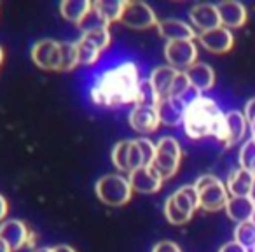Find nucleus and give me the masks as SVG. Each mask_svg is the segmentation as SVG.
Here are the masks:
<instances>
[{
  "label": "nucleus",
  "mask_w": 255,
  "mask_h": 252,
  "mask_svg": "<svg viewBox=\"0 0 255 252\" xmlns=\"http://www.w3.org/2000/svg\"><path fill=\"white\" fill-rule=\"evenodd\" d=\"M196 40H198L208 53H213V54H226V53H229L234 46L233 32H231L229 28H224V26L210 30V32L198 33V39Z\"/></svg>",
  "instance_id": "4468645a"
},
{
  "label": "nucleus",
  "mask_w": 255,
  "mask_h": 252,
  "mask_svg": "<svg viewBox=\"0 0 255 252\" xmlns=\"http://www.w3.org/2000/svg\"><path fill=\"white\" fill-rule=\"evenodd\" d=\"M238 161H240V168H245V170L255 174V139L254 137H250V139L243 142V146H241V149H240Z\"/></svg>",
  "instance_id": "cd10ccee"
},
{
  "label": "nucleus",
  "mask_w": 255,
  "mask_h": 252,
  "mask_svg": "<svg viewBox=\"0 0 255 252\" xmlns=\"http://www.w3.org/2000/svg\"><path fill=\"white\" fill-rule=\"evenodd\" d=\"M54 252H77V251L67 244H60V245H54Z\"/></svg>",
  "instance_id": "473e14b6"
},
{
  "label": "nucleus",
  "mask_w": 255,
  "mask_h": 252,
  "mask_svg": "<svg viewBox=\"0 0 255 252\" xmlns=\"http://www.w3.org/2000/svg\"><path fill=\"white\" fill-rule=\"evenodd\" d=\"M33 63L40 70L72 72L79 67L75 42H60L54 39H40L30 49Z\"/></svg>",
  "instance_id": "7ed1b4c3"
},
{
  "label": "nucleus",
  "mask_w": 255,
  "mask_h": 252,
  "mask_svg": "<svg viewBox=\"0 0 255 252\" xmlns=\"http://www.w3.org/2000/svg\"><path fill=\"white\" fill-rule=\"evenodd\" d=\"M252 252H255V247H254V249H252Z\"/></svg>",
  "instance_id": "58836bf2"
},
{
  "label": "nucleus",
  "mask_w": 255,
  "mask_h": 252,
  "mask_svg": "<svg viewBox=\"0 0 255 252\" xmlns=\"http://www.w3.org/2000/svg\"><path fill=\"white\" fill-rule=\"evenodd\" d=\"M194 188L198 193L199 209L206 210V212H219V210L226 209L229 193H227L226 182L220 181L217 175H201L196 179Z\"/></svg>",
  "instance_id": "1a4fd4ad"
},
{
  "label": "nucleus",
  "mask_w": 255,
  "mask_h": 252,
  "mask_svg": "<svg viewBox=\"0 0 255 252\" xmlns=\"http://www.w3.org/2000/svg\"><path fill=\"white\" fill-rule=\"evenodd\" d=\"M226 214L236 224L255 221V205L248 196H229L226 205Z\"/></svg>",
  "instance_id": "4be33fe9"
},
{
  "label": "nucleus",
  "mask_w": 255,
  "mask_h": 252,
  "mask_svg": "<svg viewBox=\"0 0 255 252\" xmlns=\"http://www.w3.org/2000/svg\"><path fill=\"white\" fill-rule=\"evenodd\" d=\"M182 163V147L175 137L164 135L156 142V153L150 168L161 181H170L177 175Z\"/></svg>",
  "instance_id": "0eeeda50"
},
{
  "label": "nucleus",
  "mask_w": 255,
  "mask_h": 252,
  "mask_svg": "<svg viewBox=\"0 0 255 252\" xmlns=\"http://www.w3.org/2000/svg\"><path fill=\"white\" fill-rule=\"evenodd\" d=\"M157 32L166 42H175V40H196L198 32L192 28L191 23L182 21V19H161L157 23Z\"/></svg>",
  "instance_id": "dca6fc26"
},
{
  "label": "nucleus",
  "mask_w": 255,
  "mask_h": 252,
  "mask_svg": "<svg viewBox=\"0 0 255 252\" xmlns=\"http://www.w3.org/2000/svg\"><path fill=\"white\" fill-rule=\"evenodd\" d=\"M198 209L199 200L194 184L182 186L175 193H171L164 202V217L173 226H184L194 217Z\"/></svg>",
  "instance_id": "39448f33"
},
{
  "label": "nucleus",
  "mask_w": 255,
  "mask_h": 252,
  "mask_svg": "<svg viewBox=\"0 0 255 252\" xmlns=\"http://www.w3.org/2000/svg\"><path fill=\"white\" fill-rule=\"evenodd\" d=\"M119 23H123L126 28L131 30H147L152 28V26H157L159 19H157L156 12L149 4L128 0L126 9H124L123 18H121Z\"/></svg>",
  "instance_id": "f8f14e48"
},
{
  "label": "nucleus",
  "mask_w": 255,
  "mask_h": 252,
  "mask_svg": "<svg viewBox=\"0 0 255 252\" xmlns=\"http://www.w3.org/2000/svg\"><path fill=\"white\" fill-rule=\"evenodd\" d=\"M4 58H5V53H4V47L0 46V67H2V63H4Z\"/></svg>",
  "instance_id": "e433bc0d"
},
{
  "label": "nucleus",
  "mask_w": 255,
  "mask_h": 252,
  "mask_svg": "<svg viewBox=\"0 0 255 252\" xmlns=\"http://www.w3.org/2000/svg\"><path fill=\"white\" fill-rule=\"evenodd\" d=\"M128 123L136 133H142V135H150V133L157 132V128L161 126L157 107L136 103L128 114Z\"/></svg>",
  "instance_id": "ddd939ff"
},
{
  "label": "nucleus",
  "mask_w": 255,
  "mask_h": 252,
  "mask_svg": "<svg viewBox=\"0 0 255 252\" xmlns=\"http://www.w3.org/2000/svg\"><path fill=\"white\" fill-rule=\"evenodd\" d=\"M250 132H252V137H254V139H255V121L250 124Z\"/></svg>",
  "instance_id": "4c0bfd02"
},
{
  "label": "nucleus",
  "mask_w": 255,
  "mask_h": 252,
  "mask_svg": "<svg viewBox=\"0 0 255 252\" xmlns=\"http://www.w3.org/2000/svg\"><path fill=\"white\" fill-rule=\"evenodd\" d=\"M32 252H54V247H35Z\"/></svg>",
  "instance_id": "72a5a7b5"
},
{
  "label": "nucleus",
  "mask_w": 255,
  "mask_h": 252,
  "mask_svg": "<svg viewBox=\"0 0 255 252\" xmlns=\"http://www.w3.org/2000/svg\"><path fill=\"white\" fill-rule=\"evenodd\" d=\"M189 19H191L192 28L198 33L210 32L219 26H222L219 16V9L215 4H198L189 11Z\"/></svg>",
  "instance_id": "2eb2a0df"
},
{
  "label": "nucleus",
  "mask_w": 255,
  "mask_h": 252,
  "mask_svg": "<svg viewBox=\"0 0 255 252\" xmlns=\"http://www.w3.org/2000/svg\"><path fill=\"white\" fill-rule=\"evenodd\" d=\"M152 252H182V249L178 247L175 242L163 240V242H157V244L154 245Z\"/></svg>",
  "instance_id": "c85d7f7f"
},
{
  "label": "nucleus",
  "mask_w": 255,
  "mask_h": 252,
  "mask_svg": "<svg viewBox=\"0 0 255 252\" xmlns=\"http://www.w3.org/2000/svg\"><path fill=\"white\" fill-rule=\"evenodd\" d=\"M0 240L4 242L11 252H19L23 249H35V233L21 219H5L0 224Z\"/></svg>",
  "instance_id": "9d476101"
},
{
  "label": "nucleus",
  "mask_w": 255,
  "mask_h": 252,
  "mask_svg": "<svg viewBox=\"0 0 255 252\" xmlns=\"http://www.w3.org/2000/svg\"><path fill=\"white\" fill-rule=\"evenodd\" d=\"M126 2L128 0H98V2H93V12L98 16L103 25L110 26L112 23L121 21L126 9Z\"/></svg>",
  "instance_id": "b1692460"
},
{
  "label": "nucleus",
  "mask_w": 255,
  "mask_h": 252,
  "mask_svg": "<svg viewBox=\"0 0 255 252\" xmlns=\"http://www.w3.org/2000/svg\"><path fill=\"white\" fill-rule=\"evenodd\" d=\"M7 214H9V202L4 195H0V224L7 219Z\"/></svg>",
  "instance_id": "2f4dec72"
},
{
  "label": "nucleus",
  "mask_w": 255,
  "mask_h": 252,
  "mask_svg": "<svg viewBox=\"0 0 255 252\" xmlns=\"http://www.w3.org/2000/svg\"><path fill=\"white\" fill-rule=\"evenodd\" d=\"M156 153V142H152L147 137L142 139H128L119 140L112 147L110 160L112 165L123 175H129L131 172L138 170L142 167H150Z\"/></svg>",
  "instance_id": "20e7f679"
},
{
  "label": "nucleus",
  "mask_w": 255,
  "mask_h": 252,
  "mask_svg": "<svg viewBox=\"0 0 255 252\" xmlns=\"http://www.w3.org/2000/svg\"><path fill=\"white\" fill-rule=\"evenodd\" d=\"M142 82L143 79L135 61H121L96 75L89 95L93 103L100 107L136 105Z\"/></svg>",
  "instance_id": "f257e3e1"
},
{
  "label": "nucleus",
  "mask_w": 255,
  "mask_h": 252,
  "mask_svg": "<svg viewBox=\"0 0 255 252\" xmlns=\"http://www.w3.org/2000/svg\"><path fill=\"white\" fill-rule=\"evenodd\" d=\"M220 16V23L224 28H241L247 23L248 12L241 2H234V0H227V2H220L217 4Z\"/></svg>",
  "instance_id": "6ab92c4d"
},
{
  "label": "nucleus",
  "mask_w": 255,
  "mask_h": 252,
  "mask_svg": "<svg viewBox=\"0 0 255 252\" xmlns=\"http://www.w3.org/2000/svg\"><path fill=\"white\" fill-rule=\"evenodd\" d=\"M248 198L254 202V205H255V177H254V182H252V189H250V195H248Z\"/></svg>",
  "instance_id": "f704fd0d"
},
{
  "label": "nucleus",
  "mask_w": 255,
  "mask_h": 252,
  "mask_svg": "<svg viewBox=\"0 0 255 252\" xmlns=\"http://www.w3.org/2000/svg\"><path fill=\"white\" fill-rule=\"evenodd\" d=\"M255 174L245 170V168H234L226 181V188L229 196H248L252 189Z\"/></svg>",
  "instance_id": "a878e982"
},
{
  "label": "nucleus",
  "mask_w": 255,
  "mask_h": 252,
  "mask_svg": "<svg viewBox=\"0 0 255 252\" xmlns=\"http://www.w3.org/2000/svg\"><path fill=\"white\" fill-rule=\"evenodd\" d=\"M185 107H187V105H185L180 98L161 100V102L157 103V112H159L161 124H164V126H170V128H175V126L182 124Z\"/></svg>",
  "instance_id": "393cba45"
},
{
  "label": "nucleus",
  "mask_w": 255,
  "mask_h": 252,
  "mask_svg": "<svg viewBox=\"0 0 255 252\" xmlns=\"http://www.w3.org/2000/svg\"><path fill=\"white\" fill-rule=\"evenodd\" d=\"M178 75V70H175L170 65H159L156 67L149 75V82L152 86L154 93H156L157 100H168L171 95V88H173V82Z\"/></svg>",
  "instance_id": "a211bd4d"
},
{
  "label": "nucleus",
  "mask_w": 255,
  "mask_h": 252,
  "mask_svg": "<svg viewBox=\"0 0 255 252\" xmlns=\"http://www.w3.org/2000/svg\"><path fill=\"white\" fill-rule=\"evenodd\" d=\"M128 181L131 184L133 193H140V195H154V193H159L163 188V181L154 174L150 167H142L131 172L128 175Z\"/></svg>",
  "instance_id": "f3484780"
},
{
  "label": "nucleus",
  "mask_w": 255,
  "mask_h": 252,
  "mask_svg": "<svg viewBox=\"0 0 255 252\" xmlns=\"http://www.w3.org/2000/svg\"><path fill=\"white\" fill-rule=\"evenodd\" d=\"M96 198L109 207H124L133 198L131 184L128 175L123 174H107L96 181L95 186Z\"/></svg>",
  "instance_id": "6e6552de"
},
{
  "label": "nucleus",
  "mask_w": 255,
  "mask_h": 252,
  "mask_svg": "<svg viewBox=\"0 0 255 252\" xmlns=\"http://www.w3.org/2000/svg\"><path fill=\"white\" fill-rule=\"evenodd\" d=\"M185 75L189 79V84L201 95L210 91L213 88V84H215V70L208 63H203V61H198L191 68H187Z\"/></svg>",
  "instance_id": "412c9836"
},
{
  "label": "nucleus",
  "mask_w": 255,
  "mask_h": 252,
  "mask_svg": "<svg viewBox=\"0 0 255 252\" xmlns=\"http://www.w3.org/2000/svg\"><path fill=\"white\" fill-rule=\"evenodd\" d=\"M110 42H112L110 26L100 25V26H91V28L82 30L81 39L75 42V46H77L79 65H82V67H93L102 58V54L110 47Z\"/></svg>",
  "instance_id": "423d86ee"
},
{
  "label": "nucleus",
  "mask_w": 255,
  "mask_h": 252,
  "mask_svg": "<svg viewBox=\"0 0 255 252\" xmlns=\"http://www.w3.org/2000/svg\"><path fill=\"white\" fill-rule=\"evenodd\" d=\"M182 126L192 140L213 137L219 142H226V112L210 96L201 95L185 107Z\"/></svg>",
  "instance_id": "f03ea898"
},
{
  "label": "nucleus",
  "mask_w": 255,
  "mask_h": 252,
  "mask_svg": "<svg viewBox=\"0 0 255 252\" xmlns=\"http://www.w3.org/2000/svg\"><path fill=\"white\" fill-rule=\"evenodd\" d=\"M164 60L166 65L178 72H185L194 63H198V46L194 40H175L164 46Z\"/></svg>",
  "instance_id": "9b49d317"
},
{
  "label": "nucleus",
  "mask_w": 255,
  "mask_h": 252,
  "mask_svg": "<svg viewBox=\"0 0 255 252\" xmlns=\"http://www.w3.org/2000/svg\"><path fill=\"white\" fill-rule=\"evenodd\" d=\"M248 121L241 110H229L226 112V147H233L240 144L247 137L248 132Z\"/></svg>",
  "instance_id": "aec40b11"
},
{
  "label": "nucleus",
  "mask_w": 255,
  "mask_h": 252,
  "mask_svg": "<svg viewBox=\"0 0 255 252\" xmlns=\"http://www.w3.org/2000/svg\"><path fill=\"white\" fill-rule=\"evenodd\" d=\"M243 114H245V117H247V121H248V126H250V124L255 121V96H254V98H250L247 103H245Z\"/></svg>",
  "instance_id": "7c9ffc66"
},
{
  "label": "nucleus",
  "mask_w": 255,
  "mask_h": 252,
  "mask_svg": "<svg viewBox=\"0 0 255 252\" xmlns=\"http://www.w3.org/2000/svg\"><path fill=\"white\" fill-rule=\"evenodd\" d=\"M0 252H11V249H9L2 240H0Z\"/></svg>",
  "instance_id": "c9c22d12"
},
{
  "label": "nucleus",
  "mask_w": 255,
  "mask_h": 252,
  "mask_svg": "<svg viewBox=\"0 0 255 252\" xmlns=\"http://www.w3.org/2000/svg\"><path fill=\"white\" fill-rule=\"evenodd\" d=\"M234 242L241 244L247 249L255 247V221H247V223L236 224L234 228Z\"/></svg>",
  "instance_id": "bb28decb"
},
{
  "label": "nucleus",
  "mask_w": 255,
  "mask_h": 252,
  "mask_svg": "<svg viewBox=\"0 0 255 252\" xmlns=\"http://www.w3.org/2000/svg\"><path fill=\"white\" fill-rule=\"evenodd\" d=\"M219 252H252V251L243 247L241 244H238V242L231 240V242H227V244H224L222 247L219 249Z\"/></svg>",
  "instance_id": "c756f323"
},
{
  "label": "nucleus",
  "mask_w": 255,
  "mask_h": 252,
  "mask_svg": "<svg viewBox=\"0 0 255 252\" xmlns=\"http://www.w3.org/2000/svg\"><path fill=\"white\" fill-rule=\"evenodd\" d=\"M93 12L91 0H63L60 4V14L75 26H82Z\"/></svg>",
  "instance_id": "5701e85b"
}]
</instances>
